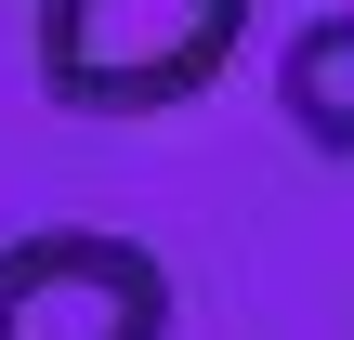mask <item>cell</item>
I'll return each instance as SVG.
<instances>
[{
	"mask_svg": "<svg viewBox=\"0 0 354 340\" xmlns=\"http://www.w3.org/2000/svg\"><path fill=\"white\" fill-rule=\"evenodd\" d=\"M276 105L315 157H354V13H302L276 52Z\"/></svg>",
	"mask_w": 354,
	"mask_h": 340,
	"instance_id": "cell-3",
	"label": "cell"
},
{
	"mask_svg": "<svg viewBox=\"0 0 354 340\" xmlns=\"http://www.w3.org/2000/svg\"><path fill=\"white\" fill-rule=\"evenodd\" d=\"M0 340H171V262L105 223H39L0 249Z\"/></svg>",
	"mask_w": 354,
	"mask_h": 340,
	"instance_id": "cell-2",
	"label": "cell"
},
{
	"mask_svg": "<svg viewBox=\"0 0 354 340\" xmlns=\"http://www.w3.org/2000/svg\"><path fill=\"white\" fill-rule=\"evenodd\" d=\"M250 39V0H26L39 105L66 118H171Z\"/></svg>",
	"mask_w": 354,
	"mask_h": 340,
	"instance_id": "cell-1",
	"label": "cell"
}]
</instances>
